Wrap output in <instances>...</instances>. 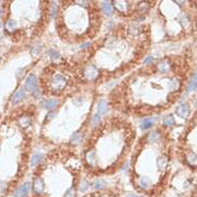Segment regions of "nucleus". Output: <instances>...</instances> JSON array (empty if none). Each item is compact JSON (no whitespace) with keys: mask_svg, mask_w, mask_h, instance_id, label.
Returning <instances> with one entry per match:
<instances>
[{"mask_svg":"<svg viewBox=\"0 0 197 197\" xmlns=\"http://www.w3.org/2000/svg\"><path fill=\"white\" fill-rule=\"evenodd\" d=\"M50 85L52 88L55 91H62L67 85V80L63 75H54L52 80H50Z\"/></svg>","mask_w":197,"mask_h":197,"instance_id":"obj_1","label":"nucleus"},{"mask_svg":"<svg viewBox=\"0 0 197 197\" xmlns=\"http://www.w3.org/2000/svg\"><path fill=\"white\" fill-rule=\"evenodd\" d=\"M37 85H38V79L34 75H29L26 79V84H25V88L26 91L30 92L31 94H34L37 92Z\"/></svg>","mask_w":197,"mask_h":197,"instance_id":"obj_2","label":"nucleus"},{"mask_svg":"<svg viewBox=\"0 0 197 197\" xmlns=\"http://www.w3.org/2000/svg\"><path fill=\"white\" fill-rule=\"evenodd\" d=\"M31 183L29 182H26L24 183L21 186H19V188L16 190V191L14 192V194H13V196L14 197H24L26 196L28 193L30 192V190H31Z\"/></svg>","mask_w":197,"mask_h":197,"instance_id":"obj_3","label":"nucleus"},{"mask_svg":"<svg viewBox=\"0 0 197 197\" xmlns=\"http://www.w3.org/2000/svg\"><path fill=\"white\" fill-rule=\"evenodd\" d=\"M84 75H85L86 79L92 81L97 77L99 71H97V69L95 68L93 65H89V66H87V67L85 68V70H84Z\"/></svg>","mask_w":197,"mask_h":197,"instance_id":"obj_4","label":"nucleus"},{"mask_svg":"<svg viewBox=\"0 0 197 197\" xmlns=\"http://www.w3.org/2000/svg\"><path fill=\"white\" fill-rule=\"evenodd\" d=\"M32 188L37 194H42L45 190V184H44L43 179H42V178H39V177L35 178L32 183Z\"/></svg>","mask_w":197,"mask_h":197,"instance_id":"obj_5","label":"nucleus"},{"mask_svg":"<svg viewBox=\"0 0 197 197\" xmlns=\"http://www.w3.org/2000/svg\"><path fill=\"white\" fill-rule=\"evenodd\" d=\"M176 113L177 115H179L180 117H183V119H186L190 115V108L186 104H182L177 107L176 109Z\"/></svg>","mask_w":197,"mask_h":197,"instance_id":"obj_6","label":"nucleus"},{"mask_svg":"<svg viewBox=\"0 0 197 197\" xmlns=\"http://www.w3.org/2000/svg\"><path fill=\"white\" fill-rule=\"evenodd\" d=\"M25 96H26V90L23 88V87H21L17 92L15 93L14 96H13V98H12V104L16 105V104H18V102H21V100L25 98Z\"/></svg>","mask_w":197,"mask_h":197,"instance_id":"obj_7","label":"nucleus"},{"mask_svg":"<svg viewBox=\"0 0 197 197\" xmlns=\"http://www.w3.org/2000/svg\"><path fill=\"white\" fill-rule=\"evenodd\" d=\"M114 6H115L116 10L121 13L127 12L128 10H129V3L127 1H115Z\"/></svg>","mask_w":197,"mask_h":197,"instance_id":"obj_8","label":"nucleus"},{"mask_svg":"<svg viewBox=\"0 0 197 197\" xmlns=\"http://www.w3.org/2000/svg\"><path fill=\"white\" fill-rule=\"evenodd\" d=\"M102 10L106 15H112V12H114L112 2L110 1H103L102 2Z\"/></svg>","mask_w":197,"mask_h":197,"instance_id":"obj_9","label":"nucleus"},{"mask_svg":"<svg viewBox=\"0 0 197 197\" xmlns=\"http://www.w3.org/2000/svg\"><path fill=\"white\" fill-rule=\"evenodd\" d=\"M196 87H197V75L194 73V75H192L191 79H190V81H188V92H193V91H195Z\"/></svg>","mask_w":197,"mask_h":197,"instance_id":"obj_10","label":"nucleus"},{"mask_svg":"<svg viewBox=\"0 0 197 197\" xmlns=\"http://www.w3.org/2000/svg\"><path fill=\"white\" fill-rule=\"evenodd\" d=\"M108 110V106H107V102L104 101V100H100L99 104H97V114H101L103 115L107 112Z\"/></svg>","mask_w":197,"mask_h":197,"instance_id":"obj_11","label":"nucleus"},{"mask_svg":"<svg viewBox=\"0 0 197 197\" xmlns=\"http://www.w3.org/2000/svg\"><path fill=\"white\" fill-rule=\"evenodd\" d=\"M86 158H87V162L89 163V165L95 166V164H97V156H95L94 151H89L87 153V155H86Z\"/></svg>","mask_w":197,"mask_h":197,"instance_id":"obj_12","label":"nucleus"},{"mask_svg":"<svg viewBox=\"0 0 197 197\" xmlns=\"http://www.w3.org/2000/svg\"><path fill=\"white\" fill-rule=\"evenodd\" d=\"M42 159H43V154H41V153H37V154H34V155L31 157L30 164H31L32 167H35V166H38L39 163H40Z\"/></svg>","mask_w":197,"mask_h":197,"instance_id":"obj_13","label":"nucleus"},{"mask_svg":"<svg viewBox=\"0 0 197 197\" xmlns=\"http://www.w3.org/2000/svg\"><path fill=\"white\" fill-rule=\"evenodd\" d=\"M139 188H143V190H147L149 188V185H150V181L148 179L147 177H141L140 179H139Z\"/></svg>","mask_w":197,"mask_h":197,"instance_id":"obj_14","label":"nucleus"},{"mask_svg":"<svg viewBox=\"0 0 197 197\" xmlns=\"http://www.w3.org/2000/svg\"><path fill=\"white\" fill-rule=\"evenodd\" d=\"M57 105H58V100H56V99H48V100L45 101L44 108L47 109V110H52V109H54Z\"/></svg>","mask_w":197,"mask_h":197,"instance_id":"obj_15","label":"nucleus"},{"mask_svg":"<svg viewBox=\"0 0 197 197\" xmlns=\"http://www.w3.org/2000/svg\"><path fill=\"white\" fill-rule=\"evenodd\" d=\"M170 68V66L168 64V62H162V63H160L158 65V70L160 72H162V73H165V72H167Z\"/></svg>","mask_w":197,"mask_h":197,"instance_id":"obj_16","label":"nucleus"},{"mask_svg":"<svg viewBox=\"0 0 197 197\" xmlns=\"http://www.w3.org/2000/svg\"><path fill=\"white\" fill-rule=\"evenodd\" d=\"M30 122H31V121H30V117H28V115H23L21 119L18 120V123L21 124V126L24 127V128H25V127H28V126L30 125Z\"/></svg>","mask_w":197,"mask_h":197,"instance_id":"obj_17","label":"nucleus"},{"mask_svg":"<svg viewBox=\"0 0 197 197\" xmlns=\"http://www.w3.org/2000/svg\"><path fill=\"white\" fill-rule=\"evenodd\" d=\"M167 163H168V159L167 157H165V156H162V157L158 158V166L161 170L165 169V168L167 167Z\"/></svg>","mask_w":197,"mask_h":197,"instance_id":"obj_18","label":"nucleus"},{"mask_svg":"<svg viewBox=\"0 0 197 197\" xmlns=\"http://www.w3.org/2000/svg\"><path fill=\"white\" fill-rule=\"evenodd\" d=\"M186 161L191 166H197V155L194 153H190L186 156Z\"/></svg>","mask_w":197,"mask_h":197,"instance_id":"obj_19","label":"nucleus"},{"mask_svg":"<svg viewBox=\"0 0 197 197\" xmlns=\"http://www.w3.org/2000/svg\"><path fill=\"white\" fill-rule=\"evenodd\" d=\"M152 125H153V119H146V120H144V121L141 122L140 128L145 130V129L150 128Z\"/></svg>","mask_w":197,"mask_h":197,"instance_id":"obj_20","label":"nucleus"},{"mask_svg":"<svg viewBox=\"0 0 197 197\" xmlns=\"http://www.w3.org/2000/svg\"><path fill=\"white\" fill-rule=\"evenodd\" d=\"M106 184H107V182H106L105 180L99 179V180H97V181L93 183V188H95V190H101V188H105Z\"/></svg>","mask_w":197,"mask_h":197,"instance_id":"obj_21","label":"nucleus"},{"mask_svg":"<svg viewBox=\"0 0 197 197\" xmlns=\"http://www.w3.org/2000/svg\"><path fill=\"white\" fill-rule=\"evenodd\" d=\"M82 134L80 133V131H76V133H74L73 136H72V138H71V141H72V143H78L80 140H82Z\"/></svg>","mask_w":197,"mask_h":197,"instance_id":"obj_22","label":"nucleus"},{"mask_svg":"<svg viewBox=\"0 0 197 197\" xmlns=\"http://www.w3.org/2000/svg\"><path fill=\"white\" fill-rule=\"evenodd\" d=\"M89 188V182L87 181V180H82V182L80 183V188H78V190H80V192H86L87 190H88Z\"/></svg>","mask_w":197,"mask_h":197,"instance_id":"obj_23","label":"nucleus"},{"mask_svg":"<svg viewBox=\"0 0 197 197\" xmlns=\"http://www.w3.org/2000/svg\"><path fill=\"white\" fill-rule=\"evenodd\" d=\"M160 139V135L159 133H156V131H153L149 135V137H148V140L150 141V142H155Z\"/></svg>","mask_w":197,"mask_h":197,"instance_id":"obj_24","label":"nucleus"},{"mask_svg":"<svg viewBox=\"0 0 197 197\" xmlns=\"http://www.w3.org/2000/svg\"><path fill=\"white\" fill-rule=\"evenodd\" d=\"M63 197H76V190L74 188H70L69 190L65 191Z\"/></svg>","mask_w":197,"mask_h":197,"instance_id":"obj_25","label":"nucleus"},{"mask_svg":"<svg viewBox=\"0 0 197 197\" xmlns=\"http://www.w3.org/2000/svg\"><path fill=\"white\" fill-rule=\"evenodd\" d=\"M164 124L166 126H171L175 124V119L173 115H167V117L164 119Z\"/></svg>","mask_w":197,"mask_h":197,"instance_id":"obj_26","label":"nucleus"},{"mask_svg":"<svg viewBox=\"0 0 197 197\" xmlns=\"http://www.w3.org/2000/svg\"><path fill=\"white\" fill-rule=\"evenodd\" d=\"M52 12H50V14H52V17H55L57 14V4L55 2H52V10H50Z\"/></svg>","mask_w":197,"mask_h":197,"instance_id":"obj_27","label":"nucleus"},{"mask_svg":"<svg viewBox=\"0 0 197 197\" xmlns=\"http://www.w3.org/2000/svg\"><path fill=\"white\" fill-rule=\"evenodd\" d=\"M6 184L4 182H0V194H6Z\"/></svg>","mask_w":197,"mask_h":197,"instance_id":"obj_28","label":"nucleus"},{"mask_svg":"<svg viewBox=\"0 0 197 197\" xmlns=\"http://www.w3.org/2000/svg\"><path fill=\"white\" fill-rule=\"evenodd\" d=\"M15 26H16V22L13 21V20H9L8 23H6V27L10 28V29H13V27H15Z\"/></svg>","mask_w":197,"mask_h":197,"instance_id":"obj_29","label":"nucleus"},{"mask_svg":"<svg viewBox=\"0 0 197 197\" xmlns=\"http://www.w3.org/2000/svg\"><path fill=\"white\" fill-rule=\"evenodd\" d=\"M92 123H93V125H97L100 123V115L99 114H94L92 117Z\"/></svg>","mask_w":197,"mask_h":197,"instance_id":"obj_30","label":"nucleus"},{"mask_svg":"<svg viewBox=\"0 0 197 197\" xmlns=\"http://www.w3.org/2000/svg\"><path fill=\"white\" fill-rule=\"evenodd\" d=\"M49 53H50V58H52L53 60H55L56 58H58V57H59V54L57 53V52L53 51V50H52V51H49Z\"/></svg>","mask_w":197,"mask_h":197,"instance_id":"obj_31","label":"nucleus"},{"mask_svg":"<svg viewBox=\"0 0 197 197\" xmlns=\"http://www.w3.org/2000/svg\"><path fill=\"white\" fill-rule=\"evenodd\" d=\"M173 90H177V88H179V81L177 80V82H175V80L173 81V86H171Z\"/></svg>","mask_w":197,"mask_h":197,"instance_id":"obj_32","label":"nucleus"},{"mask_svg":"<svg viewBox=\"0 0 197 197\" xmlns=\"http://www.w3.org/2000/svg\"><path fill=\"white\" fill-rule=\"evenodd\" d=\"M152 62H153V57L149 56V57H148V58H147V59L145 60V64H146V65H148V64H149V63H152Z\"/></svg>","mask_w":197,"mask_h":197,"instance_id":"obj_33","label":"nucleus"},{"mask_svg":"<svg viewBox=\"0 0 197 197\" xmlns=\"http://www.w3.org/2000/svg\"><path fill=\"white\" fill-rule=\"evenodd\" d=\"M127 197H144V196H139V195L133 194V193H129V194L127 195Z\"/></svg>","mask_w":197,"mask_h":197,"instance_id":"obj_34","label":"nucleus"},{"mask_svg":"<svg viewBox=\"0 0 197 197\" xmlns=\"http://www.w3.org/2000/svg\"><path fill=\"white\" fill-rule=\"evenodd\" d=\"M1 11H2V10H1V8H0V16H1Z\"/></svg>","mask_w":197,"mask_h":197,"instance_id":"obj_35","label":"nucleus"},{"mask_svg":"<svg viewBox=\"0 0 197 197\" xmlns=\"http://www.w3.org/2000/svg\"><path fill=\"white\" fill-rule=\"evenodd\" d=\"M0 27H1V23H0Z\"/></svg>","mask_w":197,"mask_h":197,"instance_id":"obj_36","label":"nucleus"}]
</instances>
